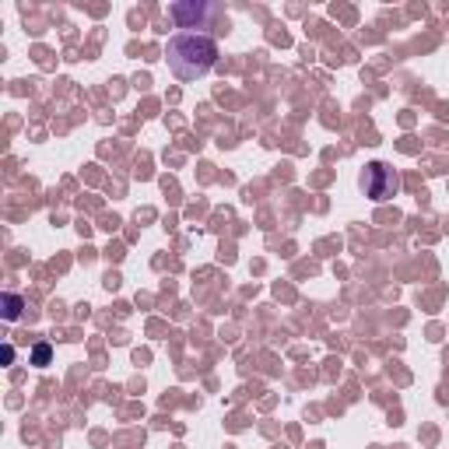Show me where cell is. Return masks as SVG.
Instances as JSON below:
<instances>
[{"label": "cell", "mask_w": 449, "mask_h": 449, "mask_svg": "<svg viewBox=\"0 0 449 449\" xmlns=\"http://www.w3.org/2000/svg\"><path fill=\"white\" fill-rule=\"evenodd\" d=\"M165 64L179 81H197L218 64V43L204 32H183V36L169 39Z\"/></svg>", "instance_id": "obj_1"}, {"label": "cell", "mask_w": 449, "mask_h": 449, "mask_svg": "<svg viewBox=\"0 0 449 449\" xmlns=\"http://www.w3.org/2000/svg\"><path fill=\"white\" fill-rule=\"evenodd\" d=\"M362 186H365L369 200L383 204V200L397 197V190H400V179H397V172H393L390 165H383V162H372V165L365 169V179H362Z\"/></svg>", "instance_id": "obj_2"}, {"label": "cell", "mask_w": 449, "mask_h": 449, "mask_svg": "<svg viewBox=\"0 0 449 449\" xmlns=\"http://www.w3.org/2000/svg\"><path fill=\"white\" fill-rule=\"evenodd\" d=\"M169 14H172V21H175L179 28H204V21L215 18L218 8L204 4V0H183V4H172Z\"/></svg>", "instance_id": "obj_3"}, {"label": "cell", "mask_w": 449, "mask_h": 449, "mask_svg": "<svg viewBox=\"0 0 449 449\" xmlns=\"http://www.w3.org/2000/svg\"><path fill=\"white\" fill-rule=\"evenodd\" d=\"M4 316H8V319H18V316H21V298H18V295H4Z\"/></svg>", "instance_id": "obj_4"}, {"label": "cell", "mask_w": 449, "mask_h": 449, "mask_svg": "<svg viewBox=\"0 0 449 449\" xmlns=\"http://www.w3.org/2000/svg\"><path fill=\"white\" fill-rule=\"evenodd\" d=\"M49 354H53L49 344H39V348L32 351V362H36V365H46V362H49Z\"/></svg>", "instance_id": "obj_5"}, {"label": "cell", "mask_w": 449, "mask_h": 449, "mask_svg": "<svg viewBox=\"0 0 449 449\" xmlns=\"http://www.w3.org/2000/svg\"><path fill=\"white\" fill-rule=\"evenodd\" d=\"M4 362H8V365L14 362V348H11V344H4Z\"/></svg>", "instance_id": "obj_6"}]
</instances>
